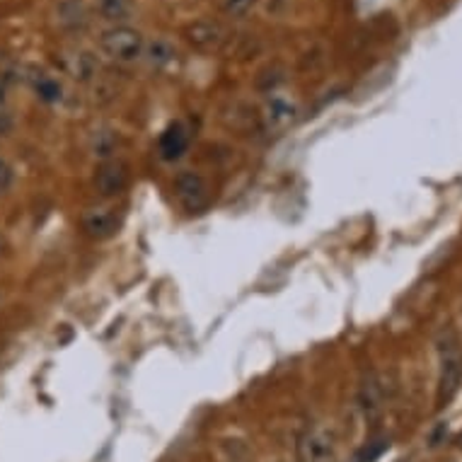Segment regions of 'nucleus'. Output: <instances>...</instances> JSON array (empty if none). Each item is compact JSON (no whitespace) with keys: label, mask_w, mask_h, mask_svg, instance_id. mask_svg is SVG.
Returning <instances> with one entry per match:
<instances>
[{"label":"nucleus","mask_w":462,"mask_h":462,"mask_svg":"<svg viewBox=\"0 0 462 462\" xmlns=\"http://www.w3.org/2000/svg\"><path fill=\"white\" fill-rule=\"evenodd\" d=\"M457 446H460V448H462V436H460V439H457Z\"/></svg>","instance_id":"412c9836"},{"label":"nucleus","mask_w":462,"mask_h":462,"mask_svg":"<svg viewBox=\"0 0 462 462\" xmlns=\"http://www.w3.org/2000/svg\"><path fill=\"white\" fill-rule=\"evenodd\" d=\"M99 51L114 63H136L143 59L145 39L143 34L129 24H112L99 34Z\"/></svg>","instance_id":"f03ea898"},{"label":"nucleus","mask_w":462,"mask_h":462,"mask_svg":"<svg viewBox=\"0 0 462 462\" xmlns=\"http://www.w3.org/2000/svg\"><path fill=\"white\" fill-rule=\"evenodd\" d=\"M5 250H8V240H5V236L0 233V257L5 254Z\"/></svg>","instance_id":"aec40b11"},{"label":"nucleus","mask_w":462,"mask_h":462,"mask_svg":"<svg viewBox=\"0 0 462 462\" xmlns=\"http://www.w3.org/2000/svg\"><path fill=\"white\" fill-rule=\"evenodd\" d=\"M184 37L194 49L199 51H218L220 46L226 44L227 32L220 23H213V20H199V23L189 24Z\"/></svg>","instance_id":"1a4fd4ad"},{"label":"nucleus","mask_w":462,"mask_h":462,"mask_svg":"<svg viewBox=\"0 0 462 462\" xmlns=\"http://www.w3.org/2000/svg\"><path fill=\"white\" fill-rule=\"evenodd\" d=\"M13 182V167L5 162V160L0 158V191H5Z\"/></svg>","instance_id":"f3484780"},{"label":"nucleus","mask_w":462,"mask_h":462,"mask_svg":"<svg viewBox=\"0 0 462 462\" xmlns=\"http://www.w3.org/2000/svg\"><path fill=\"white\" fill-rule=\"evenodd\" d=\"M119 145H122V136H119V131L112 129V126H99L90 134V152L99 162H105V160H114L116 151H119Z\"/></svg>","instance_id":"f8f14e48"},{"label":"nucleus","mask_w":462,"mask_h":462,"mask_svg":"<svg viewBox=\"0 0 462 462\" xmlns=\"http://www.w3.org/2000/svg\"><path fill=\"white\" fill-rule=\"evenodd\" d=\"M92 187L102 199L119 197L129 187V167L116 158L99 162L92 177Z\"/></svg>","instance_id":"39448f33"},{"label":"nucleus","mask_w":462,"mask_h":462,"mask_svg":"<svg viewBox=\"0 0 462 462\" xmlns=\"http://www.w3.org/2000/svg\"><path fill=\"white\" fill-rule=\"evenodd\" d=\"M298 116H300V105L281 92H272L262 106V122L269 134H283L298 122Z\"/></svg>","instance_id":"20e7f679"},{"label":"nucleus","mask_w":462,"mask_h":462,"mask_svg":"<svg viewBox=\"0 0 462 462\" xmlns=\"http://www.w3.org/2000/svg\"><path fill=\"white\" fill-rule=\"evenodd\" d=\"M80 226H83V233L92 240H106V237H112L119 226H122V216L119 211L109 204L102 206H92L88 211L83 213V218H80Z\"/></svg>","instance_id":"0eeeda50"},{"label":"nucleus","mask_w":462,"mask_h":462,"mask_svg":"<svg viewBox=\"0 0 462 462\" xmlns=\"http://www.w3.org/2000/svg\"><path fill=\"white\" fill-rule=\"evenodd\" d=\"M97 13L112 24H124L134 15V0H97Z\"/></svg>","instance_id":"2eb2a0df"},{"label":"nucleus","mask_w":462,"mask_h":462,"mask_svg":"<svg viewBox=\"0 0 462 462\" xmlns=\"http://www.w3.org/2000/svg\"><path fill=\"white\" fill-rule=\"evenodd\" d=\"M63 69L78 83H90L97 76V56L88 49H70L63 53Z\"/></svg>","instance_id":"9d476101"},{"label":"nucleus","mask_w":462,"mask_h":462,"mask_svg":"<svg viewBox=\"0 0 462 462\" xmlns=\"http://www.w3.org/2000/svg\"><path fill=\"white\" fill-rule=\"evenodd\" d=\"M450 462H457V460H450Z\"/></svg>","instance_id":"4be33fe9"},{"label":"nucleus","mask_w":462,"mask_h":462,"mask_svg":"<svg viewBox=\"0 0 462 462\" xmlns=\"http://www.w3.org/2000/svg\"><path fill=\"white\" fill-rule=\"evenodd\" d=\"M30 85L34 95H37L42 102L46 105H59L63 99V85L61 80H56L53 76H49L46 70H34L30 76Z\"/></svg>","instance_id":"4468645a"},{"label":"nucleus","mask_w":462,"mask_h":462,"mask_svg":"<svg viewBox=\"0 0 462 462\" xmlns=\"http://www.w3.org/2000/svg\"><path fill=\"white\" fill-rule=\"evenodd\" d=\"M10 129V116L5 109H0V134H5Z\"/></svg>","instance_id":"6ab92c4d"},{"label":"nucleus","mask_w":462,"mask_h":462,"mask_svg":"<svg viewBox=\"0 0 462 462\" xmlns=\"http://www.w3.org/2000/svg\"><path fill=\"white\" fill-rule=\"evenodd\" d=\"M356 404L368 424L383 417V411H385V385H383L378 373H365L361 385H358Z\"/></svg>","instance_id":"423d86ee"},{"label":"nucleus","mask_w":462,"mask_h":462,"mask_svg":"<svg viewBox=\"0 0 462 462\" xmlns=\"http://www.w3.org/2000/svg\"><path fill=\"white\" fill-rule=\"evenodd\" d=\"M298 462H337V436L327 426H310L298 439Z\"/></svg>","instance_id":"7ed1b4c3"},{"label":"nucleus","mask_w":462,"mask_h":462,"mask_svg":"<svg viewBox=\"0 0 462 462\" xmlns=\"http://www.w3.org/2000/svg\"><path fill=\"white\" fill-rule=\"evenodd\" d=\"M175 194L180 199V204L189 213L204 211L206 206H208V199H211L208 182L199 172H182V175H177Z\"/></svg>","instance_id":"6e6552de"},{"label":"nucleus","mask_w":462,"mask_h":462,"mask_svg":"<svg viewBox=\"0 0 462 462\" xmlns=\"http://www.w3.org/2000/svg\"><path fill=\"white\" fill-rule=\"evenodd\" d=\"M254 5H257V0H223V13H226L227 17L240 20V17L247 15Z\"/></svg>","instance_id":"dca6fc26"},{"label":"nucleus","mask_w":462,"mask_h":462,"mask_svg":"<svg viewBox=\"0 0 462 462\" xmlns=\"http://www.w3.org/2000/svg\"><path fill=\"white\" fill-rule=\"evenodd\" d=\"M5 102H8V78L0 76V109H5Z\"/></svg>","instance_id":"a211bd4d"},{"label":"nucleus","mask_w":462,"mask_h":462,"mask_svg":"<svg viewBox=\"0 0 462 462\" xmlns=\"http://www.w3.org/2000/svg\"><path fill=\"white\" fill-rule=\"evenodd\" d=\"M143 59L148 61V66L155 70L170 69L172 63L177 61V49L170 39H155V42H145Z\"/></svg>","instance_id":"ddd939ff"},{"label":"nucleus","mask_w":462,"mask_h":462,"mask_svg":"<svg viewBox=\"0 0 462 462\" xmlns=\"http://www.w3.org/2000/svg\"><path fill=\"white\" fill-rule=\"evenodd\" d=\"M189 148V129L182 122L170 124L160 138V152L165 160H177L182 158L184 152Z\"/></svg>","instance_id":"9b49d317"},{"label":"nucleus","mask_w":462,"mask_h":462,"mask_svg":"<svg viewBox=\"0 0 462 462\" xmlns=\"http://www.w3.org/2000/svg\"><path fill=\"white\" fill-rule=\"evenodd\" d=\"M439 351V407H446L462 385V346L453 329H443L436 341Z\"/></svg>","instance_id":"f257e3e1"}]
</instances>
